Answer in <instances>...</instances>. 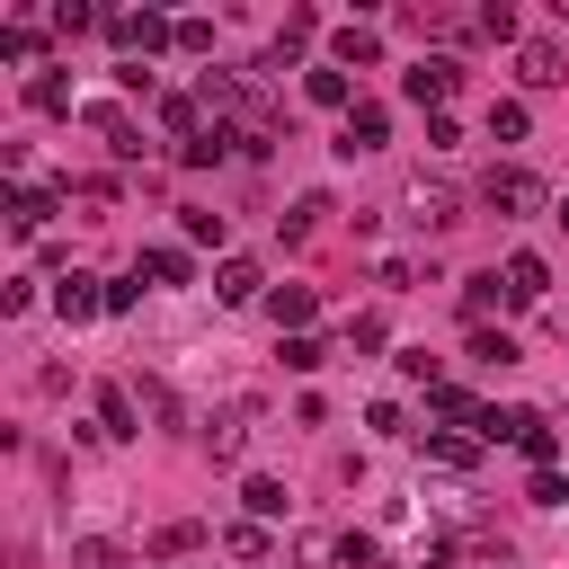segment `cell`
I'll use <instances>...</instances> for the list:
<instances>
[{
    "instance_id": "6da1fadb",
    "label": "cell",
    "mask_w": 569,
    "mask_h": 569,
    "mask_svg": "<svg viewBox=\"0 0 569 569\" xmlns=\"http://www.w3.org/2000/svg\"><path fill=\"white\" fill-rule=\"evenodd\" d=\"M480 436H489V445L507 436V445H516L533 471H551V453H560V427H551L542 409H489V418H480Z\"/></svg>"
},
{
    "instance_id": "7a4b0ae2",
    "label": "cell",
    "mask_w": 569,
    "mask_h": 569,
    "mask_svg": "<svg viewBox=\"0 0 569 569\" xmlns=\"http://www.w3.org/2000/svg\"><path fill=\"white\" fill-rule=\"evenodd\" d=\"M480 204H489V213H507V222H516V213H542V204H551V187H542V178H533V169H516V160H498V169H489V178H480Z\"/></svg>"
},
{
    "instance_id": "3957f363",
    "label": "cell",
    "mask_w": 569,
    "mask_h": 569,
    "mask_svg": "<svg viewBox=\"0 0 569 569\" xmlns=\"http://www.w3.org/2000/svg\"><path fill=\"white\" fill-rule=\"evenodd\" d=\"M107 36L124 44V62H151L160 44H178V18H160V9H116V18H107Z\"/></svg>"
},
{
    "instance_id": "277c9868",
    "label": "cell",
    "mask_w": 569,
    "mask_h": 569,
    "mask_svg": "<svg viewBox=\"0 0 569 569\" xmlns=\"http://www.w3.org/2000/svg\"><path fill=\"white\" fill-rule=\"evenodd\" d=\"M400 89H409L418 107H436V116H445V98L462 89V62H453V53H418V62L400 71Z\"/></svg>"
},
{
    "instance_id": "5b68a950",
    "label": "cell",
    "mask_w": 569,
    "mask_h": 569,
    "mask_svg": "<svg viewBox=\"0 0 569 569\" xmlns=\"http://www.w3.org/2000/svg\"><path fill=\"white\" fill-rule=\"evenodd\" d=\"M382 142H391V107H382V98H356V107L338 116V151L356 160V151H382Z\"/></svg>"
},
{
    "instance_id": "8992f818",
    "label": "cell",
    "mask_w": 569,
    "mask_h": 569,
    "mask_svg": "<svg viewBox=\"0 0 569 569\" xmlns=\"http://www.w3.org/2000/svg\"><path fill=\"white\" fill-rule=\"evenodd\" d=\"M311 311H320V293H311V284H276V293H267L276 338H311Z\"/></svg>"
},
{
    "instance_id": "52a82bcc",
    "label": "cell",
    "mask_w": 569,
    "mask_h": 569,
    "mask_svg": "<svg viewBox=\"0 0 569 569\" xmlns=\"http://www.w3.org/2000/svg\"><path fill=\"white\" fill-rule=\"evenodd\" d=\"M516 80H525V89H560V80H569V53H560L551 36H533V44L516 53Z\"/></svg>"
},
{
    "instance_id": "ba28073f",
    "label": "cell",
    "mask_w": 569,
    "mask_h": 569,
    "mask_svg": "<svg viewBox=\"0 0 569 569\" xmlns=\"http://www.w3.org/2000/svg\"><path fill=\"white\" fill-rule=\"evenodd\" d=\"M53 204H62V187H9V231L36 240V231L53 222Z\"/></svg>"
},
{
    "instance_id": "9c48e42d",
    "label": "cell",
    "mask_w": 569,
    "mask_h": 569,
    "mask_svg": "<svg viewBox=\"0 0 569 569\" xmlns=\"http://www.w3.org/2000/svg\"><path fill=\"white\" fill-rule=\"evenodd\" d=\"M53 311H62V320H98V311H107V284H98V276H80V267H71V276H62V284H53Z\"/></svg>"
},
{
    "instance_id": "30bf717a",
    "label": "cell",
    "mask_w": 569,
    "mask_h": 569,
    "mask_svg": "<svg viewBox=\"0 0 569 569\" xmlns=\"http://www.w3.org/2000/svg\"><path fill=\"white\" fill-rule=\"evenodd\" d=\"M89 124H98V142H107L116 160H142V124H133L124 107H89Z\"/></svg>"
},
{
    "instance_id": "8fae6325",
    "label": "cell",
    "mask_w": 569,
    "mask_h": 569,
    "mask_svg": "<svg viewBox=\"0 0 569 569\" xmlns=\"http://www.w3.org/2000/svg\"><path fill=\"white\" fill-rule=\"evenodd\" d=\"M62 204H71L80 222H107V213H116V178H62Z\"/></svg>"
},
{
    "instance_id": "7c38bea8",
    "label": "cell",
    "mask_w": 569,
    "mask_h": 569,
    "mask_svg": "<svg viewBox=\"0 0 569 569\" xmlns=\"http://www.w3.org/2000/svg\"><path fill=\"white\" fill-rule=\"evenodd\" d=\"M409 222H418V231H445V222H462V213H453V187L418 178V187H409Z\"/></svg>"
},
{
    "instance_id": "4fadbf2b",
    "label": "cell",
    "mask_w": 569,
    "mask_h": 569,
    "mask_svg": "<svg viewBox=\"0 0 569 569\" xmlns=\"http://www.w3.org/2000/svg\"><path fill=\"white\" fill-rule=\"evenodd\" d=\"M498 276H507V302H542V293H551V267H542L533 249H516Z\"/></svg>"
},
{
    "instance_id": "5bb4252c",
    "label": "cell",
    "mask_w": 569,
    "mask_h": 569,
    "mask_svg": "<svg viewBox=\"0 0 569 569\" xmlns=\"http://www.w3.org/2000/svg\"><path fill=\"white\" fill-rule=\"evenodd\" d=\"M133 418H142V400H133V382H107V391H98V436H142Z\"/></svg>"
},
{
    "instance_id": "9a60e30c",
    "label": "cell",
    "mask_w": 569,
    "mask_h": 569,
    "mask_svg": "<svg viewBox=\"0 0 569 569\" xmlns=\"http://www.w3.org/2000/svg\"><path fill=\"white\" fill-rule=\"evenodd\" d=\"M213 293H222V302H258V293H267L258 258H222V267H213Z\"/></svg>"
},
{
    "instance_id": "2e32d148",
    "label": "cell",
    "mask_w": 569,
    "mask_h": 569,
    "mask_svg": "<svg viewBox=\"0 0 569 569\" xmlns=\"http://www.w3.org/2000/svg\"><path fill=\"white\" fill-rule=\"evenodd\" d=\"M329 53H338V71H356V62H382V36H373V27H356V18H347V27H338V36H329Z\"/></svg>"
},
{
    "instance_id": "e0dca14e",
    "label": "cell",
    "mask_w": 569,
    "mask_h": 569,
    "mask_svg": "<svg viewBox=\"0 0 569 569\" xmlns=\"http://www.w3.org/2000/svg\"><path fill=\"white\" fill-rule=\"evenodd\" d=\"M240 445H249V409H222V418L204 427V453H213V462H240Z\"/></svg>"
},
{
    "instance_id": "ac0fdd59",
    "label": "cell",
    "mask_w": 569,
    "mask_h": 569,
    "mask_svg": "<svg viewBox=\"0 0 569 569\" xmlns=\"http://www.w3.org/2000/svg\"><path fill=\"white\" fill-rule=\"evenodd\" d=\"M133 276H151V284H187L196 267H187V249H169V240H160V249H142V258H133Z\"/></svg>"
},
{
    "instance_id": "d6986e66",
    "label": "cell",
    "mask_w": 569,
    "mask_h": 569,
    "mask_svg": "<svg viewBox=\"0 0 569 569\" xmlns=\"http://www.w3.org/2000/svg\"><path fill=\"white\" fill-rule=\"evenodd\" d=\"M427 462H436V471H453V480H462V471H471V462H480V445H471V436H445V427H436V436H427Z\"/></svg>"
},
{
    "instance_id": "ffe728a7",
    "label": "cell",
    "mask_w": 569,
    "mask_h": 569,
    "mask_svg": "<svg viewBox=\"0 0 569 569\" xmlns=\"http://www.w3.org/2000/svg\"><path fill=\"white\" fill-rule=\"evenodd\" d=\"M302 89H311V107H338V116L356 107V89H347V71H338V62H329V71H302Z\"/></svg>"
},
{
    "instance_id": "44dd1931",
    "label": "cell",
    "mask_w": 569,
    "mask_h": 569,
    "mask_svg": "<svg viewBox=\"0 0 569 569\" xmlns=\"http://www.w3.org/2000/svg\"><path fill=\"white\" fill-rule=\"evenodd\" d=\"M489 302H507V276H498V267L462 284V311H471V329H489Z\"/></svg>"
},
{
    "instance_id": "7402d4cb",
    "label": "cell",
    "mask_w": 569,
    "mask_h": 569,
    "mask_svg": "<svg viewBox=\"0 0 569 569\" xmlns=\"http://www.w3.org/2000/svg\"><path fill=\"white\" fill-rule=\"evenodd\" d=\"M320 213H338V204H329V196H302L293 213H276V231H284V240H311V231H320Z\"/></svg>"
},
{
    "instance_id": "603a6c76",
    "label": "cell",
    "mask_w": 569,
    "mask_h": 569,
    "mask_svg": "<svg viewBox=\"0 0 569 569\" xmlns=\"http://www.w3.org/2000/svg\"><path fill=\"white\" fill-rule=\"evenodd\" d=\"M27 107L62 116V107H71V80H62V71H36V80H27Z\"/></svg>"
},
{
    "instance_id": "cb8c5ba5",
    "label": "cell",
    "mask_w": 569,
    "mask_h": 569,
    "mask_svg": "<svg viewBox=\"0 0 569 569\" xmlns=\"http://www.w3.org/2000/svg\"><path fill=\"white\" fill-rule=\"evenodd\" d=\"M382 338H391L382 311H356V320H347V356H382Z\"/></svg>"
},
{
    "instance_id": "d4e9b609",
    "label": "cell",
    "mask_w": 569,
    "mask_h": 569,
    "mask_svg": "<svg viewBox=\"0 0 569 569\" xmlns=\"http://www.w3.org/2000/svg\"><path fill=\"white\" fill-rule=\"evenodd\" d=\"M240 498H249V516H258V525H267V516H284V480H267V471H249V489H240Z\"/></svg>"
},
{
    "instance_id": "484cf974",
    "label": "cell",
    "mask_w": 569,
    "mask_h": 569,
    "mask_svg": "<svg viewBox=\"0 0 569 569\" xmlns=\"http://www.w3.org/2000/svg\"><path fill=\"white\" fill-rule=\"evenodd\" d=\"M196 542H204V525H196V516H178V525H160V533H151V551H160V560H178V551H196Z\"/></svg>"
},
{
    "instance_id": "4316f807",
    "label": "cell",
    "mask_w": 569,
    "mask_h": 569,
    "mask_svg": "<svg viewBox=\"0 0 569 569\" xmlns=\"http://www.w3.org/2000/svg\"><path fill=\"white\" fill-rule=\"evenodd\" d=\"M71 569H124V542L89 533V542H71Z\"/></svg>"
},
{
    "instance_id": "83f0119b",
    "label": "cell",
    "mask_w": 569,
    "mask_h": 569,
    "mask_svg": "<svg viewBox=\"0 0 569 569\" xmlns=\"http://www.w3.org/2000/svg\"><path fill=\"white\" fill-rule=\"evenodd\" d=\"M525 124H533L525 98H498V107H489V133H498V142H525Z\"/></svg>"
},
{
    "instance_id": "f1b7e54d",
    "label": "cell",
    "mask_w": 569,
    "mask_h": 569,
    "mask_svg": "<svg viewBox=\"0 0 569 569\" xmlns=\"http://www.w3.org/2000/svg\"><path fill=\"white\" fill-rule=\"evenodd\" d=\"M276 356H284L293 373H320V365H329V347H320V338H276Z\"/></svg>"
},
{
    "instance_id": "f546056e",
    "label": "cell",
    "mask_w": 569,
    "mask_h": 569,
    "mask_svg": "<svg viewBox=\"0 0 569 569\" xmlns=\"http://www.w3.org/2000/svg\"><path fill=\"white\" fill-rule=\"evenodd\" d=\"M222 551H231V560H267V525H258V516H249V525H231V533H222Z\"/></svg>"
},
{
    "instance_id": "4dcf8cb0",
    "label": "cell",
    "mask_w": 569,
    "mask_h": 569,
    "mask_svg": "<svg viewBox=\"0 0 569 569\" xmlns=\"http://www.w3.org/2000/svg\"><path fill=\"white\" fill-rule=\"evenodd\" d=\"M471 356H480V365H516V338H507V329H471Z\"/></svg>"
},
{
    "instance_id": "1f68e13d",
    "label": "cell",
    "mask_w": 569,
    "mask_h": 569,
    "mask_svg": "<svg viewBox=\"0 0 569 569\" xmlns=\"http://www.w3.org/2000/svg\"><path fill=\"white\" fill-rule=\"evenodd\" d=\"M373 560H382L373 533H338V569H373Z\"/></svg>"
},
{
    "instance_id": "d6a6232c",
    "label": "cell",
    "mask_w": 569,
    "mask_h": 569,
    "mask_svg": "<svg viewBox=\"0 0 569 569\" xmlns=\"http://www.w3.org/2000/svg\"><path fill=\"white\" fill-rule=\"evenodd\" d=\"M36 44H44V36H36L27 18H18V27H0V53H9V62H36Z\"/></svg>"
},
{
    "instance_id": "836d02e7",
    "label": "cell",
    "mask_w": 569,
    "mask_h": 569,
    "mask_svg": "<svg viewBox=\"0 0 569 569\" xmlns=\"http://www.w3.org/2000/svg\"><path fill=\"white\" fill-rule=\"evenodd\" d=\"M178 231H187V240H222V213H204V204H178Z\"/></svg>"
},
{
    "instance_id": "e575fe53",
    "label": "cell",
    "mask_w": 569,
    "mask_h": 569,
    "mask_svg": "<svg viewBox=\"0 0 569 569\" xmlns=\"http://www.w3.org/2000/svg\"><path fill=\"white\" fill-rule=\"evenodd\" d=\"M0 311L27 320V311H36V276H9V284H0Z\"/></svg>"
},
{
    "instance_id": "d590c367",
    "label": "cell",
    "mask_w": 569,
    "mask_h": 569,
    "mask_svg": "<svg viewBox=\"0 0 569 569\" xmlns=\"http://www.w3.org/2000/svg\"><path fill=\"white\" fill-rule=\"evenodd\" d=\"M427 409H436V418H471V391H462V382H436Z\"/></svg>"
},
{
    "instance_id": "8d00e7d4",
    "label": "cell",
    "mask_w": 569,
    "mask_h": 569,
    "mask_svg": "<svg viewBox=\"0 0 569 569\" xmlns=\"http://www.w3.org/2000/svg\"><path fill=\"white\" fill-rule=\"evenodd\" d=\"M178 53H213V18H178Z\"/></svg>"
},
{
    "instance_id": "74e56055",
    "label": "cell",
    "mask_w": 569,
    "mask_h": 569,
    "mask_svg": "<svg viewBox=\"0 0 569 569\" xmlns=\"http://www.w3.org/2000/svg\"><path fill=\"white\" fill-rule=\"evenodd\" d=\"M525 498H533V507H569V480H560V471H533V489H525Z\"/></svg>"
},
{
    "instance_id": "f35d334b",
    "label": "cell",
    "mask_w": 569,
    "mask_h": 569,
    "mask_svg": "<svg viewBox=\"0 0 569 569\" xmlns=\"http://www.w3.org/2000/svg\"><path fill=\"white\" fill-rule=\"evenodd\" d=\"M480 36H498V44H507V36H516V9H507V0H489V9H480Z\"/></svg>"
},
{
    "instance_id": "ab89813d",
    "label": "cell",
    "mask_w": 569,
    "mask_h": 569,
    "mask_svg": "<svg viewBox=\"0 0 569 569\" xmlns=\"http://www.w3.org/2000/svg\"><path fill=\"white\" fill-rule=\"evenodd\" d=\"M418 284V258H382V293H409Z\"/></svg>"
},
{
    "instance_id": "60d3db41",
    "label": "cell",
    "mask_w": 569,
    "mask_h": 569,
    "mask_svg": "<svg viewBox=\"0 0 569 569\" xmlns=\"http://www.w3.org/2000/svg\"><path fill=\"white\" fill-rule=\"evenodd\" d=\"M400 373H409V382H427V391H436V356H427V347H400Z\"/></svg>"
},
{
    "instance_id": "b9f144b4",
    "label": "cell",
    "mask_w": 569,
    "mask_h": 569,
    "mask_svg": "<svg viewBox=\"0 0 569 569\" xmlns=\"http://www.w3.org/2000/svg\"><path fill=\"white\" fill-rule=\"evenodd\" d=\"M133 400H142L151 418H169V382H151V373H133Z\"/></svg>"
},
{
    "instance_id": "7bdbcfd3",
    "label": "cell",
    "mask_w": 569,
    "mask_h": 569,
    "mask_svg": "<svg viewBox=\"0 0 569 569\" xmlns=\"http://www.w3.org/2000/svg\"><path fill=\"white\" fill-rule=\"evenodd\" d=\"M551 222H560V231H569V196H560V204H551Z\"/></svg>"
}]
</instances>
